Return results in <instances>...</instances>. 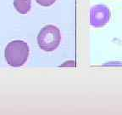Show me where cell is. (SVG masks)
<instances>
[{
    "mask_svg": "<svg viewBox=\"0 0 122 115\" xmlns=\"http://www.w3.org/2000/svg\"><path fill=\"white\" fill-rule=\"evenodd\" d=\"M60 41V31L53 25H47L43 27L37 35V44L39 48L47 52L56 50L59 47Z\"/></svg>",
    "mask_w": 122,
    "mask_h": 115,
    "instance_id": "2",
    "label": "cell"
},
{
    "mask_svg": "<svg viewBox=\"0 0 122 115\" xmlns=\"http://www.w3.org/2000/svg\"><path fill=\"white\" fill-rule=\"evenodd\" d=\"M111 17V12L106 5L97 4L90 10V24L92 27L99 28L109 22Z\"/></svg>",
    "mask_w": 122,
    "mask_h": 115,
    "instance_id": "3",
    "label": "cell"
},
{
    "mask_svg": "<svg viewBox=\"0 0 122 115\" xmlns=\"http://www.w3.org/2000/svg\"><path fill=\"white\" fill-rule=\"evenodd\" d=\"M29 52V46L26 43L21 40H15L7 44L4 50V56L10 66L20 67L27 61Z\"/></svg>",
    "mask_w": 122,
    "mask_h": 115,
    "instance_id": "1",
    "label": "cell"
},
{
    "mask_svg": "<svg viewBox=\"0 0 122 115\" xmlns=\"http://www.w3.org/2000/svg\"><path fill=\"white\" fill-rule=\"evenodd\" d=\"M38 4L44 7H49L56 2V0H36Z\"/></svg>",
    "mask_w": 122,
    "mask_h": 115,
    "instance_id": "5",
    "label": "cell"
},
{
    "mask_svg": "<svg viewBox=\"0 0 122 115\" xmlns=\"http://www.w3.org/2000/svg\"><path fill=\"white\" fill-rule=\"evenodd\" d=\"M31 0H14V6L20 14L25 15L30 10Z\"/></svg>",
    "mask_w": 122,
    "mask_h": 115,
    "instance_id": "4",
    "label": "cell"
}]
</instances>
